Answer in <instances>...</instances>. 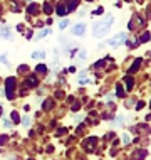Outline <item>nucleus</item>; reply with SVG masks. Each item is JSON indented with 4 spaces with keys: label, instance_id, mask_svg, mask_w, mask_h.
I'll return each instance as SVG.
<instances>
[{
    "label": "nucleus",
    "instance_id": "1",
    "mask_svg": "<svg viewBox=\"0 0 151 160\" xmlns=\"http://www.w3.org/2000/svg\"><path fill=\"white\" fill-rule=\"evenodd\" d=\"M113 22H114V17L113 15L107 17V20H99V22H96L92 25V34L96 37L106 36V34L109 32V27H111V24H113Z\"/></svg>",
    "mask_w": 151,
    "mask_h": 160
},
{
    "label": "nucleus",
    "instance_id": "2",
    "mask_svg": "<svg viewBox=\"0 0 151 160\" xmlns=\"http://www.w3.org/2000/svg\"><path fill=\"white\" fill-rule=\"evenodd\" d=\"M15 78H7L5 79V86H7V98L8 99H14V91H15Z\"/></svg>",
    "mask_w": 151,
    "mask_h": 160
},
{
    "label": "nucleus",
    "instance_id": "3",
    "mask_svg": "<svg viewBox=\"0 0 151 160\" xmlns=\"http://www.w3.org/2000/svg\"><path fill=\"white\" fill-rule=\"evenodd\" d=\"M126 41V34L124 32H121V34H118L114 39H111V41H107V46H111V47H119L123 42Z\"/></svg>",
    "mask_w": 151,
    "mask_h": 160
},
{
    "label": "nucleus",
    "instance_id": "4",
    "mask_svg": "<svg viewBox=\"0 0 151 160\" xmlns=\"http://www.w3.org/2000/svg\"><path fill=\"white\" fill-rule=\"evenodd\" d=\"M24 86H29V88H35V86H39L37 76H35V74H29V76L24 79Z\"/></svg>",
    "mask_w": 151,
    "mask_h": 160
},
{
    "label": "nucleus",
    "instance_id": "5",
    "mask_svg": "<svg viewBox=\"0 0 151 160\" xmlns=\"http://www.w3.org/2000/svg\"><path fill=\"white\" fill-rule=\"evenodd\" d=\"M84 31H86V25L84 24H77L72 27V36H84Z\"/></svg>",
    "mask_w": 151,
    "mask_h": 160
},
{
    "label": "nucleus",
    "instance_id": "6",
    "mask_svg": "<svg viewBox=\"0 0 151 160\" xmlns=\"http://www.w3.org/2000/svg\"><path fill=\"white\" fill-rule=\"evenodd\" d=\"M0 37L8 39V41H12V39H14V36L10 34V31H8L7 27H0Z\"/></svg>",
    "mask_w": 151,
    "mask_h": 160
},
{
    "label": "nucleus",
    "instance_id": "7",
    "mask_svg": "<svg viewBox=\"0 0 151 160\" xmlns=\"http://www.w3.org/2000/svg\"><path fill=\"white\" fill-rule=\"evenodd\" d=\"M94 145H96V138H87V142H86L84 143V147H86V150H87V152H91V150L94 148Z\"/></svg>",
    "mask_w": 151,
    "mask_h": 160
},
{
    "label": "nucleus",
    "instance_id": "8",
    "mask_svg": "<svg viewBox=\"0 0 151 160\" xmlns=\"http://www.w3.org/2000/svg\"><path fill=\"white\" fill-rule=\"evenodd\" d=\"M67 12H69V7L66 5V3H59L57 5V14L59 15H66Z\"/></svg>",
    "mask_w": 151,
    "mask_h": 160
},
{
    "label": "nucleus",
    "instance_id": "9",
    "mask_svg": "<svg viewBox=\"0 0 151 160\" xmlns=\"http://www.w3.org/2000/svg\"><path fill=\"white\" fill-rule=\"evenodd\" d=\"M35 71L39 72V74H45V72H47V66H44V64H37Z\"/></svg>",
    "mask_w": 151,
    "mask_h": 160
},
{
    "label": "nucleus",
    "instance_id": "10",
    "mask_svg": "<svg viewBox=\"0 0 151 160\" xmlns=\"http://www.w3.org/2000/svg\"><path fill=\"white\" fill-rule=\"evenodd\" d=\"M32 58L34 59H44L45 58V52H44V51H35V52L32 54Z\"/></svg>",
    "mask_w": 151,
    "mask_h": 160
},
{
    "label": "nucleus",
    "instance_id": "11",
    "mask_svg": "<svg viewBox=\"0 0 151 160\" xmlns=\"http://www.w3.org/2000/svg\"><path fill=\"white\" fill-rule=\"evenodd\" d=\"M29 14H35V12H39V5H35V3H30L29 8H27Z\"/></svg>",
    "mask_w": 151,
    "mask_h": 160
},
{
    "label": "nucleus",
    "instance_id": "12",
    "mask_svg": "<svg viewBox=\"0 0 151 160\" xmlns=\"http://www.w3.org/2000/svg\"><path fill=\"white\" fill-rule=\"evenodd\" d=\"M139 66H141V59H136V62L131 66V69H129V72H134V71H138V69H139Z\"/></svg>",
    "mask_w": 151,
    "mask_h": 160
},
{
    "label": "nucleus",
    "instance_id": "13",
    "mask_svg": "<svg viewBox=\"0 0 151 160\" xmlns=\"http://www.w3.org/2000/svg\"><path fill=\"white\" fill-rule=\"evenodd\" d=\"M77 59H81V61L87 59V51H79V54H77Z\"/></svg>",
    "mask_w": 151,
    "mask_h": 160
},
{
    "label": "nucleus",
    "instance_id": "14",
    "mask_svg": "<svg viewBox=\"0 0 151 160\" xmlns=\"http://www.w3.org/2000/svg\"><path fill=\"white\" fill-rule=\"evenodd\" d=\"M47 34H49V29H44V31H40V32L37 34V36H35V39H42V37H45Z\"/></svg>",
    "mask_w": 151,
    "mask_h": 160
},
{
    "label": "nucleus",
    "instance_id": "15",
    "mask_svg": "<svg viewBox=\"0 0 151 160\" xmlns=\"http://www.w3.org/2000/svg\"><path fill=\"white\" fill-rule=\"evenodd\" d=\"M124 83L128 84V86H126L128 89H131V88H133V79H131V78H129V76H128V78H124Z\"/></svg>",
    "mask_w": 151,
    "mask_h": 160
},
{
    "label": "nucleus",
    "instance_id": "16",
    "mask_svg": "<svg viewBox=\"0 0 151 160\" xmlns=\"http://www.w3.org/2000/svg\"><path fill=\"white\" fill-rule=\"evenodd\" d=\"M12 122L14 123H19L20 122V118H19V115L15 113V111H12Z\"/></svg>",
    "mask_w": 151,
    "mask_h": 160
},
{
    "label": "nucleus",
    "instance_id": "17",
    "mask_svg": "<svg viewBox=\"0 0 151 160\" xmlns=\"http://www.w3.org/2000/svg\"><path fill=\"white\" fill-rule=\"evenodd\" d=\"M44 12H45V14H50V12H52V7H50V3H44Z\"/></svg>",
    "mask_w": 151,
    "mask_h": 160
},
{
    "label": "nucleus",
    "instance_id": "18",
    "mask_svg": "<svg viewBox=\"0 0 151 160\" xmlns=\"http://www.w3.org/2000/svg\"><path fill=\"white\" fill-rule=\"evenodd\" d=\"M148 41H149V32H144L141 36V42H148Z\"/></svg>",
    "mask_w": 151,
    "mask_h": 160
},
{
    "label": "nucleus",
    "instance_id": "19",
    "mask_svg": "<svg viewBox=\"0 0 151 160\" xmlns=\"http://www.w3.org/2000/svg\"><path fill=\"white\" fill-rule=\"evenodd\" d=\"M22 125H24V127H29V125H30V118H29V116H24V118H22Z\"/></svg>",
    "mask_w": 151,
    "mask_h": 160
},
{
    "label": "nucleus",
    "instance_id": "20",
    "mask_svg": "<svg viewBox=\"0 0 151 160\" xmlns=\"http://www.w3.org/2000/svg\"><path fill=\"white\" fill-rule=\"evenodd\" d=\"M67 25H69V20L66 19V20H60V24H59V27H60V29H66V27H67Z\"/></svg>",
    "mask_w": 151,
    "mask_h": 160
},
{
    "label": "nucleus",
    "instance_id": "21",
    "mask_svg": "<svg viewBox=\"0 0 151 160\" xmlns=\"http://www.w3.org/2000/svg\"><path fill=\"white\" fill-rule=\"evenodd\" d=\"M50 106H52V99H47V101L44 103V110H49Z\"/></svg>",
    "mask_w": 151,
    "mask_h": 160
},
{
    "label": "nucleus",
    "instance_id": "22",
    "mask_svg": "<svg viewBox=\"0 0 151 160\" xmlns=\"http://www.w3.org/2000/svg\"><path fill=\"white\" fill-rule=\"evenodd\" d=\"M116 93H118V96H124V89L121 88V84L118 86V89H116Z\"/></svg>",
    "mask_w": 151,
    "mask_h": 160
},
{
    "label": "nucleus",
    "instance_id": "23",
    "mask_svg": "<svg viewBox=\"0 0 151 160\" xmlns=\"http://www.w3.org/2000/svg\"><path fill=\"white\" fill-rule=\"evenodd\" d=\"M123 143H124V145H128V143H129V135H126V133L123 135Z\"/></svg>",
    "mask_w": 151,
    "mask_h": 160
},
{
    "label": "nucleus",
    "instance_id": "24",
    "mask_svg": "<svg viewBox=\"0 0 151 160\" xmlns=\"http://www.w3.org/2000/svg\"><path fill=\"white\" fill-rule=\"evenodd\" d=\"M0 62H3V64H8V59H7V56H0Z\"/></svg>",
    "mask_w": 151,
    "mask_h": 160
},
{
    "label": "nucleus",
    "instance_id": "25",
    "mask_svg": "<svg viewBox=\"0 0 151 160\" xmlns=\"http://www.w3.org/2000/svg\"><path fill=\"white\" fill-rule=\"evenodd\" d=\"M106 64V59H102V61H99V62H96V68H102Z\"/></svg>",
    "mask_w": 151,
    "mask_h": 160
},
{
    "label": "nucleus",
    "instance_id": "26",
    "mask_svg": "<svg viewBox=\"0 0 151 160\" xmlns=\"http://www.w3.org/2000/svg\"><path fill=\"white\" fill-rule=\"evenodd\" d=\"M7 140H8V138H7L5 135H2V137H0V145H3V143H5Z\"/></svg>",
    "mask_w": 151,
    "mask_h": 160
},
{
    "label": "nucleus",
    "instance_id": "27",
    "mask_svg": "<svg viewBox=\"0 0 151 160\" xmlns=\"http://www.w3.org/2000/svg\"><path fill=\"white\" fill-rule=\"evenodd\" d=\"M148 155V152H144V150H141V152H138V155L136 157H146Z\"/></svg>",
    "mask_w": 151,
    "mask_h": 160
},
{
    "label": "nucleus",
    "instance_id": "28",
    "mask_svg": "<svg viewBox=\"0 0 151 160\" xmlns=\"http://www.w3.org/2000/svg\"><path fill=\"white\" fill-rule=\"evenodd\" d=\"M3 127H5V128H10V122H8V120H3Z\"/></svg>",
    "mask_w": 151,
    "mask_h": 160
},
{
    "label": "nucleus",
    "instance_id": "29",
    "mask_svg": "<svg viewBox=\"0 0 151 160\" xmlns=\"http://www.w3.org/2000/svg\"><path fill=\"white\" fill-rule=\"evenodd\" d=\"M27 69H29L27 66H20V68H19V72H24V71H27Z\"/></svg>",
    "mask_w": 151,
    "mask_h": 160
},
{
    "label": "nucleus",
    "instance_id": "30",
    "mask_svg": "<svg viewBox=\"0 0 151 160\" xmlns=\"http://www.w3.org/2000/svg\"><path fill=\"white\" fill-rule=\"evenodd\" d=\"M0 115H2V106H0Z\"/></svg>",
    "mask_w": 151,
    "mask_h": 160
},
{
    "label": "nucleus",
    "instance_id": "31",
    "mask_svg": "<svg viewBox=\"0 0 151 160\" xmlns=\"http://www.w3.org/2000/svg\"><path fill=\"white\" fill-rule=\"evenodd\" d=\"M87 2H91V0H87Z\"/></svg>",
    "mask_w": 151,
    "mask_h": 160
}]
</instances>
